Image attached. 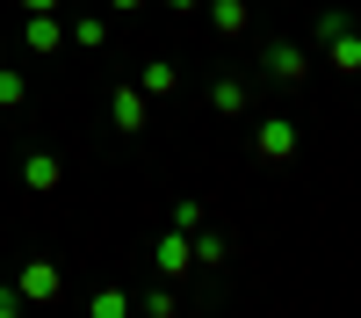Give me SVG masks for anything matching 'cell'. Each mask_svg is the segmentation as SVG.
<instances>
[{"mask_svg":"<svg viewBox=\"0 0 361 318\" xmlns=\"http://www.w3.org/2000/svg\"><path fill=\"white\" fill-rule=\"evenodd\" d=\"M311 37L333 51V73L361 80V29H354V15H347V8H325V15L311 22Z\"/></svg>","mask_w":361,"mask_h":318,"instance_id":"6da1fadb","label":"cell"},{"mask_svg":"<svg viewBox=\"0 0 361 318\" xmlns=\"http://www.w3.org/2000/svg\"><path fill=\"white\" fill-rule=\"evenodd\" d=\"M260 66L275 73L282 87H304V80H311V73H304V51H296V44H267V51H260Z\"/></svg>","mask_w":361,"mask_h":318,"instance_id":"7a4b0ae2","label":"cell"},{"mask_svg":"<svg viewBox=\"0 0 361 318\" xmlns=\"http://www.w3.org/2000/svg\"><path fill=\"white\" fill-rule=\"evenodd\" d=\"M296 152V123L275 116V123H260V159H289Z\"/></svg>","mask_w":361,"mask_h":318,"instance_id":"3957f363","label":"cell"},{"mask_svg":"<svg viewBox=\"0 0 361 318\" xmlns=\"http://www.w3.org/2000/svg\"><path fill=\"white\" fill-rule=\"evenodd\" d=\"M209 109L238 116V109H246V87H238V80H217V87H209Z\"/></svg>","mask_w":361,"mask_h":318,"instance_id":"277c9868","label":"cell"},{"mask_svg":"<svg viewBox=\"0 0 361 318\" xmlns=\"http://www.w3.org/2000/svg\"><path fill=\"white\" fill-rule=\"evenodd\" d=\"M217 29H246V0H217Z\"/></svg>","mask_w":361,"mask_h":318,"instance_id":"5b68a950","label":"cell"}]
</instances>
